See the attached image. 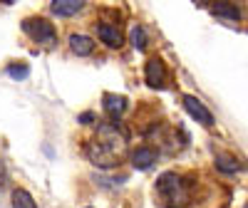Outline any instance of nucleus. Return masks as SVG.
Instances as JSON below:
<instances>
[{
  "instance_id": "obj_3",
  "label": "nucleus",
  "mask_w": 248,
  "mask_h": 208,
  "mask_svg": "<svg viewBox=\"0 0 248 208\" xmlns=\"http://www.w3.org/2000/svg\"><path fill=\"white\" fill-rule=\"evenodd\" d=\"M23 30H25V35H30L35 40V43L47 45V47H52L55 40H57V30H55V25L50 23L47 17H25L23 20Z\"/></svg>"
},
{
  "instance_id": "obj_7",
  "label": "nucleus",
  "mask_w": 248,
  "mask_h": 208,
  "mask_svg": "<svg viewBox=\"0 0 248 208\" xmlns=\"http://www.w3.org/2000/svg\"><path fill=\"white\" fill-rule=\"evenodd\" d=\"M70 50H72L75 55H79V57H87V55L94 52V40H92L90 35L75 32V35H70Z\"/></svg>"
},
{
  "instance_id": "obj_13",
  "label": "nucleus",
  "mask_w": 248,
  "mask_h": 208,
  "mask_svg": "<svg viewBox=\"0 0 248 208\" xmlns=\"http://www.w3.org/2000/svg\"><path fill=\"white\" fill-rule=\"evenodd\" d=\"M132 45L137 50H147V32H144V28H139V25L132 28Z\"/></svg>"
},
{
  "instance_id": "obj_8",
  "label": "nucleus",
  "mask_w": 248,
  "mask_h": 208,
  "mask_svg": "<svg viewBox=\"0 0 248 208\" xmlns=\"http://www.w3.org/2000/svg\"><path fill=\"white\" fill-rule=\"evenodd\" d=\"M82 5H85L82 0H52L50 10L52 15H60V17H72L82 10Z\"/></svg>"
},
{
  "instance_id": "obj_16",
  "label": "nucleus",
  "mask_w": 248,
  "mask_h": 208,
  "mask_svg": "<svg viewBox=\"0 0 248 208\" xmlns=\"http://www.w3.org/2000/svg\"><path fill=\"white\" fill-rule=\"evenodd\" d=\"M92 119H94V114H92V112H87V114H82V117H79V121H82V124H90Z\"/></svg>"
},
{
  "instance_id": "obj_15",
  "label": "nucleus",
  "mask_w": 248,
  "mask_h": 208,
  "mask_svg": "<svg viewBox=\"0 0 248 208\" xmlns=\"http://www.w3.org/2000/svg\"><path fill=\"white\" fill-rule=\"evenodd\" d=\"M8 74H10L13 79H25V77L30 74V67H28V65H10V67H8Z\"/></svg>"
},
{
  "instance_id": "obj_12",
  "label": "nucleus",
  "mask_w": 248,
  "mask_h": 208,
  "mask_svg": "<svg viewBox=\"0 0 248 208\" xmlns=\"http://www.w3.org/2000/svg\"><path fill=\"white\" fill-rule=\"evenodd\" d=\"M13 208H37V203L25 189H15L13 191Z\"/></svg>"
},
{
  "instance_id": "obj_1",
  "label": "nucleus",
  "mask_w": 248,
  "mask_h": 208,
  "mask_svg": "<svg viewBox=\"0 0 248 208\" xmlns=\"http://www.w3.org/2000/svg\"><path fill=\"white\" fill-rule=\"evenodd\" d=\"M127 151V136L119 132L117 124H102L99 134L94 139L87 141V156L94 166H102V169H109V166H117Z\"/></svg>"
},
{
  "instance_id": "obj_5",
  "label": "nucleus",
  "mask_w": 248,
  "mask_h": 208,
  "mask_svg": "<svg viewBox=\"0 0 248 208\" xmlns=\"http://www.w3.org/2000/svg\"><path fill=\"white\" fill-rule=\"evenodd\" d=\"M181 104H184V109L186 112H189L199 124H203V127H214V114L209 112V109H206L203 107V104L196 99V97H191V94H184L181 97Z\"/></svg>"
},
{
  "instance_id": "obj_17",
  "label": "nucleus",
  "mask_w": 248,
  "mask_h": 208,
  "mask_svg": "<svg viewBox=\"0 0 248 208\" xmlns=\"http://www.w3.org/2000/svg\"><path fill=\"white\" fill-rule=\"evenodd\" d=\"M5 178H8V174H5V166H3V161H0V186L5 183Z\"/></svg>"
},
{
  "instance_id": "obj_14",
  "label": "nucleus",
  "mask_w": 248,
  "mask_h": 208,
  "mask_svg": "<svg viewBox=\"0 0 248 208\" xmlns=\"http://www.w3.org/2000/svg\"><path fill=\"white\" fill-rule=\"evenodd\" d=\"M211 13H214V15H223V17H229V20H238V17H241V13H238L233 5H214Z\"/></svg>"
},
{
  "instance_id": "obj_11",
  "label": "nucleus",
  "mask_w": 248,
  "mask_h": 208,
  "mask_svg": "<svg viewBox=\"0 0 248 208\" xmlns=\"http://www.w3.org/2000/svg\"><path fill=\"white\" fill-rule=\"evenodd\" d=\"M216 169H218L221 174H236V171L241 169V161H238L233 154L221 151V154H216Z\"/></svg>"
},
{
  "instance_id": "obj_9",
  "label": "nucleus",
  "mask_w": 248,
  "mask_h": 208,
  "mask_svg": "<svg viewBox=\"0 0 248 208\" xmlns=\"http://www.w3.org/2000/svg\"><path fill=\"white\" fill-rule=\"evenodd\" d=\"M102 107H105V112H107L112 119H119V114L127 109V97L107 92V94H105V102H102Z\"/></svg>"
},
{
  "instance_id": "obj_4",
  "label": "nucleus",
  "mask_w": 248,
  "mask_h": 208,
  "mask_svg": "<svg viewBox=\"0 0 248 208\" xmlns=\"http://www.w3.org/2000/svg\"><path fill=\"white\" fill-rule=\"evenodd\" d=\"M144 79H147V85H149L152 89H164V87H167L169 72H167L164 59H159V57L147 59V65H144Z\"/></svg>"
},
{
  "instance_id": "obj_2",
  "label": "nucleus",
  "mask_w": 248,
  "mask_h": 208,
  "mask_svg": "<svg viewBox=\"0 0 248 208\" xmlns=\"http://www.w3.org/2000/svg\"><path fill=\"white\" fill-rule=\"evenodd\" d=\"M156 196H159L161 206H167V208H181V206L189 203V191H186V186H184V178L174 171H167V174L159 176Z\"/></svg>"
},
{
  "instance_id": "obj_6",
  "label": "nucleus",
  "mask_w": 248,
  "mask_h": 208,
  "mask_svg": "<svg viewBox=\"0 0 248 208\" xmlns=\"http://www.w3.org/2000/svg\"><path fill=\"white\" fill-rule=\"evenodd\" d=\"M97 35L107 47H122V43H124L122 30L117 25H112V23H97Z\"/></svg>"
},
{
  "instance_id": "obj_10",
  "label": "nucleus",
  "mask_w": 248,
  "mask_h": 208,
  "mask_svg": "<svg viewBox=\"0 0 248 208\" xmlns=\"http://www.w3.org/2000/svg\"><path fill=\"white\" fill-rule=\"evenodd\" d=\"M156 161V151L149 149V147H139L134 154H132V163H134V169H141V171H147L152 169Z\"/></svg>"
}]
</instances>
